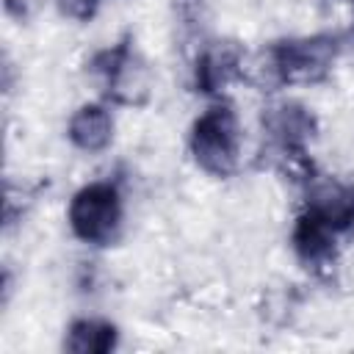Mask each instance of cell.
Wrapping results in <instances>:
<instances>
[{
    "label": "cell",
    "instance_id": "cell-1",
    "mask_svg": "<svg viewBox=\"0 0 354 354\" xmlns=\"http://www.w3.org/2000/svg\"><path fill=\"white\" fill-rule=\"evenodd\" d=\"M191 155L210 177H230L241 160V127L230 105H210L191 127Z\"/></svg>",
    "mask_w": 354,
    "mask_h": 354
},
{
    "label": "cell",
    "instance_id": "cell-2",
    "mask_svg": "<svg viewBox=\"0 0 354 354\" xmlns=\"http://www.w3.org/2000/svg\"><path fill=\"white\" fill-rule=\"evenodd\" d=\"M122 196L108 180L83 185L66 210L69 230L88 246H111L122 232Z\"/></svg>",
    "mask_w": 354,
    "mask_h": 354
},
{
    "label": "cell",
    "instance_id": "cell-3",
    "mask_svg": "<svg viewBox=\"0 0 354 354\" xmlns=\"http://www.w3.org/2000/svg\"><path fill=\"white\" fill-rule=\"evenodd\" d=\"M337 39L318 33V36H304V39H285L277 41L268 50L271 69L279 83H318L329 75L335 58H337Z\"/></svg>",
    "mask_w": 354,
    "mask_h": 354
},
{
    "label": "cell",
    "instance_id": "cell-4",
    "mask_svg": "<svg viewBox=\"0 0 354 354\" xmlns=\"http://www.w3.org/2000/svg\"><path fill=\"white\" fill-rule=\"evenodd\" d=\"M91 75H97V80L102 83L105 94L116 102L124 105H138L147 100L149 94V75L147 66L136 58V53L130 50V41H119L102 53H97L91 58Z\"/></svg>",
    "mask_w": 354,
    "mask_h": 354
},
{
    "label": "cell",
    "instance_id": "cell-5",
    "mask_svg": "<svg viewBox=\"0 0 354 354\" xmlns=\"http://www.w3.org/2000/svg\"><path fill=\"white\" fill-rule=\"evenodd\" d=\"M263 127H266L271 144L279 149V155L293 158V160H304L307 141L315 136L318 122H315V116L304 105L279 102V105L266 108Z\"/></svg>",
    "mask_w": 354,
    "mask_h": 354
},
{
    "label": "cell",
    "instance_id": "cell-6",
    "mask_svg": "<svg viewBox=\"0 0 354 354\" xmlns=\"http://www.w3.org/2000/svg\"><path fill=\"white\" fill-rule=\"evenodd\" d=\"M337 241H340V235L329 224H324L315 213H310L307 207L299 213L293 232H290V243H293L296 257L313 271H324L335 263Z\"/></svg>",
    "mask_w": 354,
    "mask_h": 354
},
{
    "label": "cell",
    "instance_id": "cell-7",
    "mask_svg": "<svg viewBox=\"0 0 354 354\" xmlns=\"http://www.w3.org/2000/svg\"><path fill=\"white\" fill-rule=\"evenodd\" d=\"M243 53L235 41H213L196 55L194 66V86L202 94H216L227 88L241 75Z\"/></svg>",
    "mask_w": 354,
    "mask_h": 354
},
{
    "label": "cell",
    "instance_id": "cell-8",
    "mask_svg": "<svg viewBox=\"0 0 354 354\" xmlns=\"http://www.w3.org/2000/svg\"><path fill=\"white\" fill-rule=\"evenodd\" d=\"M307 210L329 224L337 235L354 230V185L337 180H318L310 191Z\"/></svg>",
    "mask_w": 354,
    "mask_h": 354
},
{
    "label": "cell",
    "instance_id": "cell-9",
    "mask_svg": "<svg viewBox=\"0 0 354 354\" xmlns=\"http://www.w3.org/2000/svg\"><path fill=\"white\" fill-rule=\"evenodd\" d=\"M66 136L83 152H102L113 138V119L105 105L86 102L72 113Z\"/></svg>",
    "mask_w": 354,
    "mask_h": 354
},
{
    "label": "cell",
    "instance_id": "cell-10",
    "mask_svg": "<svg viewBox=\"0 0 354 354\" xmlns=\"http://www.w3.org/2000/svg\"><path fill=\"white\" fill-rule=\"evenodd\" d=\"M119 332L113 324L100 318H77L66 329L64 348L72 354H108L116 348Z\"/></svg>",
    "mask_w": 354,
    "mask_h": 354
},
{
    "label": "cell",
    "instance_id": "cell-11",
    "mask_svg": "<svg viewBox=\"0 0 354 354\" xmlns=\"http://www.w3.org/2000/svg\"><path fill=\"white\" fill-rule=\"evenodd\" d=\"M102 0H55L58 11L66 17V19H75V22H88L97 8H100Z\"/></svg>",
    "mask_w": 354,
    "mask_h": 354
},
{
    "label": "cell",
    "instance_id": "cell-12",
    "mask_svg": "<svg viewBox=\"0 0 354 354\" xmlns=\"http://www.w3.org/2000/svg\"><path fill=\"white\" fill-rule=\"evenodd\" d=\"M39 3H41V0H3V8H6V14H8L11 19L25 22V19H30V17L36 14Z\"/></svg>",
    "mask_w": 354,
    "mask_h": 354
}]
</instances>
